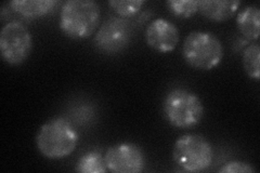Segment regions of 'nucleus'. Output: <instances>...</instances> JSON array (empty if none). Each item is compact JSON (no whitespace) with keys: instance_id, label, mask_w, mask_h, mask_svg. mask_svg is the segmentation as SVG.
Instances as JSON below:
<instances>
[{"instance_id":"nucleus-1","label":"nucleus","mask_w":260,"mask_h":173,"mask_svg":"<svg viewBox=\"0 0 260 173\" xmlns=\"http://www.w3.org/2000/svg\"><path fill=\"white\" fill-rule=\"evenodd\" d=\"M78 143V132L69 119L54 117L39 128L36 135L38 151L49 159L68 157Z\"/></svg>"},{"instance_id":"nucleus-2","label":"nucleus","mask_w":260,"mask_h":173,"mask_svg":"<svg viewBox=\"0 0 260 173\" xmlns=\"http://www.w3.org/2000/svg\"><path fill=\"white\" fill-rule=\"evenodd\" d=\"M101 8L92 0H69L60 14V27L73 39L90 37L99 26Z\"/></svg>"},{"instance_id":"nucleus-3","label":"nucleus","mask_w":260,"mask_h":173,"mask_svg":"<svg viewBox=\"0 0 260 173\" xmlns=\"http://www.w3.org/2000/svg\"><path fill=\"white\" fill-rule=\"evenodd\" d=\"M162 107L168 122L177 128L197 126L204 116V105L200 96L184 88L170 90Z\"/></svg>"},{"instance_id":"nucleus-4","label":"nucleus","mask_w":260,"mask_h":173,"mask_svg":"<svg viewBox=\"0 0 260 173\" xmlns=\"http://www.w3.org/2000/svg\"><path fill=\"white\" fill-rule=\"evenodd\" d=\"M184 60L194 68L209 71L218 66L223 57V46L213 32L195 30L183 41Z\"/></svg>"},{"instance_id":"nucleus-5","label":"nucleus","mask_w":260,"mask_h":173,"mask_svg":"<svg viewBox=\"0 0 260 173\" xmlns=\"http://www.w3.org/2000/svg\"><path fill=\"white\" fill-rule=\"evenodd\" d=\"M173 158L179 167L189 172L207 169L214 159V150L207 140L195 133L179 137L173 150Z\"/></svg>"},{"instance_id":"nucleus-6","label":"nucleus","mask_w":260,"mask_h":173,"mask_svg":"<svg viewBox=\"0 0 260 173\" xmlns=\"http://www.w3.org/2000/svg\"><path fill=\"white\" fill-rule=\"evenodd\" d=\"M32 49L29 29L19 21L7 23L0 32V51L10 65H20L27 60Z\"/></svg>"},{"instance_id":"nucleus-7","label":"nucleus","mask_w":260,"mask_h":173,"mask_svg":"<svg viewBox=\"0 0 260 173\" xmlns=\"http://www.w3.org/2000/svg\"><path fill=\"white\" fill-rule=\"evenodd\" d=\"M132 34L129 20L121 16H110L95 32L94 44L103 53L116 54L128 47Z\"/></svg>"},{"instance_id":"nucleus-8","label":"nucleus","mask_w":260,"mask_h":173,"mask_svg":"<svg viewBox=\"0 0 260 173\" xmlns=\"http://www.w3.org/2000/svg\"><path fill=\"white\" fill-rule=\"evenodd\" d=\"M108 170L116 173H139L144 170L145 156L134 143H119L111 146L104 155Z\"/></svg>"},{"instance_id":"nucleus-9","label":"nucleus","mask_w":260,"mask_h":173,"mask_svg":"<svg viewBox=\"0 0 260 173\" xmlns=\"http://www.w3.org/2000/svg\"><path fill=\"white\" fill-rule=\"evenodd\" d=\"M145 40L154 50L167 53L176 49L180 40V32L174 23L158 18L146 27Z\"/></svg>"},{"instance_id":"nucleus-10","label":"nucleus","mask_w":260,"mask_h":173,"mask_svg":"<svg viewBox=\"0 0 260 173\" xmlns=\"http://www.w3.org/2000/svg\"><path fill=\"white\" fill-rule=\"evenodd\" d=\"M240 5L239 0H201L199 11L211 21L223 22L232 18Z\"/></svg>"},{"instance_id":"nucleus-11","label":"nucleus","mask_w":260,"mask_h":173,"mask_svg":"<svg viewBox=\"0 0 260 173\" xmlns=\"http://www.w3.org/2000/svg\"><path fill=\"white\" fill-rule=\"evenodd\" d=\"M58 4L56 0H13L10 6L25 18L35 19L52 11Z\"/></svg>"},{"instance_id":"nucleus-12","label":"nucleus","mask_w":260,"mask_h":173,"mask_svg":"<svg viewBox=\"0 0 260 173\" xmlns=\"http://www.w3.org/2000/svg\"><path fill=\"white\" fill-rule=\"evenodd\" d=\"M241 34L248 40H257L260 34V10L258 7L248 6L243 9L237 18Z\"/></svg>"},{"instance_id":"nucleus-13","label":"nucleus","mask_w":260,"mask_h":173,"mask_svg":"<svg viewBox=\"0 0 260 173\" xmlns=\"http://www.w3.org/2000/svg\"><path fill=\"white\" fill-rule=\"evenodd\" d=\"M75 170L81 173H102L108 170V167L101 152L90 151L78 159Z\"/></svg>"},{"instance_id":"nucleus-14","label":"nucleus","mask_w":260,"mask_h":173,"mask_svg":"<svg viewBox=\"0 0 260 173\" xmlns=\"http://www.w3.org/2000/svg\"><path fill=\"white\" fill-rule=\"evenodd\" d=\"M243 66L247 75L255 80L260 77V47L258 44L248 45L243 52Z\"/></svg>"},{"instance_id":"nucleus-15","label":"nucleus","mask_w":260,"mask_h":173,"mask_svg":"<svg viewBox=\"0 0 260 173\" xmlns=\"http://www.w3.org/2000/svg\"><path fill=\"white\" fill-rule=\"evenodd\" d=\"M169 11L180 18H191L199 11L198 0H169L167 3Z\"/></svg>"},{"instance_id":"nucleus-16","label":"nucleus","mask_w":260,"mask_h":173,"mask_svg":"<svg viewBox=\"0 0 260 173\" xmlns=\"http://www.w3.org/2000/svg\"><path fill=\"white\" fill-rule=\"evenodd\" d=\"M109 5L121 18H130L140 11L144 2L143 0H111Z\"/></svg>"},{"instance_id":"nucleus-17","label":"nucleus","mask_w":260,"mask_h":173,"mask_svg":"<svg viewBox=\"0 0 260 173\" xmlns=\"http://www.w3.org/2000/svg\"><path fill=\"white\" fill-rule=\"evenodd\" d=\"M221 173H254L256 169L251 166L250 163L245 161L234 160L224 163L223 166L219 169Z\"/></svg>"}]
</instances>
